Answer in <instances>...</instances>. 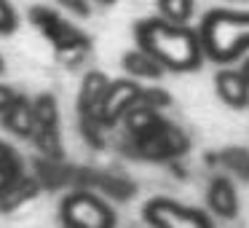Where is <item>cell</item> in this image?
<instances>
[{
  "label": "cell",
  "mask_w": 249,
  "mask_h": 228,
  "mask_svg": "<svg viewBox=\"0 0 249 228\" xmlns=\"http://www.w3.org/2000/svg\"><path fill=\"white\" fill-rule=\"evenodd\" d=\"M19 27V17L11 0H0V35H11Z\"/></svg>",
  "instance_id": "22"
},
{
  "label": "cell",
  "mask_w": 249,
  "mask_h": 228,
  "mask_svg": "<svg viewBox=\"0 0 249 228\" xmlns=\"http://www.w3.org/2000/svg\"><path fill=\"white\" fill-rule=\"evenodd\" d=\"M214 92L228 108H233V110L249 108V83L241 78V73L236 67L225 65L214 73Z\"/></svg>",
  "instance_id": "9"
},
{
  "label": "cell",
  "mask_w": 249,
  "mask_h": 228,
  "mask_svg": "<svg viewBox=\"0 0 249 228\" xmlns=\"http://www.w3.org/2000/svg\"><path fill=\"white\" fill-rule=\"evenodd\" d=\"M126 142H129V148H124V151H129L137 158H147V161H177L179 156H185L190 151L188 132L182 126L172 124V121L147 140H140V142L126 140Z\"/></svg>",
  "instance_id": "5"
},
{
  "label": "cell",
  "mask_w": 249,
  "mask_h": 228,
  "mask_svg": "<svg viewBox=\"0 0 249 228\" xmlns=\"http://www.w3.org/2000/svg\"><path fill=\"white\" fill-rule=\"evenodd\" d=\"M6 73V59H3V54H0V76Z\"/></svg>",
  "instance_id": "27"
},
{
  "label": "cell",
  "mask_w": 249,
  "mask_h": 228,
  "mask_svg": "<svg viewBox=\"0 0 249 228\" xmlns=\"http://www.w3.org/2000/svg\"><path fill=\"white\" fill-rule=\"evenodd\" d=\"M27 17H30V24L54 46V51L70 49V46L83 43V40L89 38L81 27H75L70 19H65L62 14H56L54 8H49V6H33L27 11Z\"/></svg>",
  "instance_id": "6"
},
{
  "label": "cell",
  "mask_w": 249,
  "mask_h": 228,
  "mask_svg": "<svg viewBox=\"0 0 249 228\" xmlns=\"http://www.w3.org/2000/svg\"><path fill=\"white\" fill-rule=\"evenodd\" d=\"M110 78L105 76L102 70H89L81 81V89H78V118H97L99 102H102L105 92H107Z\"/></svg>",
  "instance_id": "12"
},
{
  "label": "cell",
  "mask_w": 249,
  "mask_h": 228,
  "mask_svg": "<svg viewBox=\"0 0 249 228\" xmlns=\"http://www.w3.org/2000/svg\"><path fill=\"white\" fill-rule=\"evenodd\" d=\"M142 220L150 228H214L206 209L188 207L169 196H153L142 204Z\"/></svg>",
  "instance_id": "4"
},
{
  "label": "cell",
  "mask_w": 249,
  "mask_h": 228,
  "mask_svg": "<svg viewBox=\"0 0 249 228\" xmlns=\"http://www.w3.org/2000/svg\"><path fill=\"white\" fill-rule=\"evenodd\" d=\"M206 161H217L214 167H225L228 172H233V177L247 180L249 183V151L247 148H222L220 153H209Z\"/></svg>",
  "instance_id": "17"
},
{
  "label": "cell",
  "mask_w": 249,
  "mask_h": 228,
  "mask_svg": "<svg viewBox=\"0 0 249 228\" xmlns=\"http://www.w3.org/2000/svg\"><path fill=\"white\" fill-rule=\"evenodd\" d=\"M24 158L14 145L0 140V196L6 193L17 180L24 177Z\"/></svg>",
  "instance_id": "15"
},
{
  "label": "cell",
  "mask_w": 249,
  "mask_h": 228,
  "mask_svg": "<svg viewBox=\"0 0 249 228\" xmlns=\"http://www.w3.org/2000/svg\"><path fill=\"white\" fill-rule=\"evenodd\" d=\"M204 57L217 65H233L249 54V11L212 8L198 24Z\"/></svg>",
  "instance_id": "2"
},
{
  "label": "cell",
  "mask_w": 249,
  "mask_h": 228,
  "mask_svg": "<svg viewBox=\"0 0 249 228\" xmlns=\"http://www.w3.org/2000/svg\"><path fill=\"white\" fill-rule=\"evenodd\" d=\"M62 228H115L118 215L105 196L86 188H70L59 199Z\"/></svg>",
  "instance_id": "3"
},
{
  "label": "cell",
  "mask_w": 249,
  "mask_h": 228,
  "mask_svg": "<svg viewBox=\"0 0 249 228\" xmlns=\"http://www.w3.org/2000/svg\"><path fill=\"white\" fill-rule=\"evenodd\" d=\"M140 94H142V83L131 81V78H115L107 83V92H105L102 102L97 110V121L105 129H113L115 124L124 121V115L131 108L140 105Z\"/></svg>",
  "instance_id": "7"
},
{
  "label": "cell",
  "mask_w": 249,
  "mask_h": 228,
  "mask_svg": "<svg viewBox=\"0 0 249 228\" xmlns=\"http://www.w3.org/2000/svg\"><path fill=\"white\" fill-rule=\"evenodd\" d=\"M0 124L8 134L22 137V140H30L35 134V110H33V99L24 97V94H17L11 105L6 108V113L0 115Z\"/></svg>",
  "instance_id": "11"
},
{
  "label": "cell",
  "mask_w": 249,
  "mask_h": 228,
  "mask_svg": "<svg viewBox=\"0 0 249 228\" xmlns=\"http://www.w3.org/2000/svg\"><path fill=\"white\" fill-rule=\"evenodd\" d=\"M124 132L126 137H129L131 142H140V140H147V137H153L158 129H163V126L169 124V118L163 113H158V110H150L145 108V105H137V108H131L129 113L124 115Z\"/></svg>",
  "instance_id": "10"
},
{
  "label": "cell",
  "mask_w": 249,
  "mask_h": 228,
  "mask_svg": "<svg viewBox=\"0 0 249 228\" xmlns=\"http://www.w3.org/2000/svg\"><path fill=\"white\" fill-rule=\"evenodd\" d=\"M30 140H33L40 158H46V161H65V145H62L59 126H38Z\"/></svg>",
  "instance_id": "16"
},
{
  "label": "cell",
  "mask_w": 249,
  "mask_h": 228,
  "mask_svg": "<svg viewBox=\"0 0 249 228\" xmlns=\"http://www.w3.org/2000/svg\"><path fill=\"white\" fill-rule=\"evenodd\" d=\"M40 190H43L40 180L35 177V174H24L22 180H17L6 193L0 196V212H14L17 207L30 204L33 199H38V196H40Z\"/></svg>",
  "instance_id": "14"
},
{
  "label": "cell",
  "mask_w": 249,
  "mask_h": 228,
  "mask_svg": "<svg viewBox=\"0 0 249 228\" xmlns=\"http://www.w3.org/2000/svg\"><path fill=\"white\" fill-rule=\"evenodd\" d=\"M35 110V129L38 126H59V102L51 92H40L33 99Z\"/></svg>",
  "instance_id": "19"
},
{
  "label": "cell",
  "mask_w": 249,
  "mask_h": 228,
  "mask_svg": "<svg viewBox=\"0 0 249 228\" xmlns=\"http://www.w3.org/2000/svg\"><path fill=\"white\" fill-rule=\"evenodd\" d=\"M91 3H99V6H113L115 0H91Z\"/></svg>",
  "instance_id": "26"
},
{
  "label": "cell",
  "mask_w": 249,
  "mask_h": 228,
  "mask_svg": "<svg viewBox=\"0 0 249 228\" xmlns=\"http://www.w3.org/2000/svg\"><path fill=\"white\" fill-rule=\"evenodd\" d=\"M172 102H174L172 92H166L163 86H142L140 105H145V108H150V110H158V113H163L166 108H172Z\"/></svg>",
  "instance_id": "21"
},
{
  "label": "cell",
  "mask_w": 249,
  "mask_h": 228,
  "mask_svg": "<svg viewBox=\"0 0 249 228\" xmlns=\"http://www.w3.org/2000/svg\"><path fill=\"white\" fill-rule=\"evenodd\" d=\"M17 99V89L8 86V83H0V115L6 113V108Z\"/></svg>",
  "instance_id": "24"
},
{
  "label": "cell",
  "mask_w": 249,
  "mask_h": 228,
  "mask_svg": "<svg viewBox=\"0 0 249 228\" xmlns=\"http://www.w3.org/2000/svg\"><path fill=\"white\" fill-rule=\"evenodd\" d=\"M62 11L72 14V17H81V19H89L91 17V0H56Z\"/></svg>",
  "instance_id": "23"
},
{
  "label": "cell",
  "mask_w": 249,
  "mask_h": 228,
  "mask_svg": "<svg viewBox=\"0 0 249 228\" xmlns=\"http://www.w3.org/2000/svg\"><path fill=\"white\" fill-rule=\"evenodd\" d=\"M158 17L174 24H190L196 11V0H156Z\"/></svg>",
  "instance_id": "18"
},
{
  "label": "cell",
  "mask_w": 249,
  "mask_h": 228,
  "mask_svg": "<svg viewBox=\"0 0 249 228\" xmlns=\"http://www.w3.org/2000/svg\"><path fill=\"white\" fill-rule=\"evenodd\" d=\"M54 54H56V62H59L62 67H67V70H78V67L89 59V54H91V38H86L83 43L70 46V49L54 51Z\"/></svg>",
  "instance_id": "20"
},
{
  "label": "cell",
  "mask_w": 249,
  "mask_h": 228,
  "mask_svg": "<svg viewBox=\"0 0 249 228\" xmlns=\"http://www.w3.org/2000/svg\"><path fill=\"white\" fill-rule=\"evenodd\" d=\"M206 207L220 220H236L241 201H238V190L231 177L217 174V177L209 180V185H206Z\"/></svg>",
  "instance_id": "8"
},
{
  "label": "cell",
  "mask_w": 249,
  "mask_h": 228,
  "mask_svg": "<svg viewBox=\"0 0 249 228\" xmlns=\"http://www.w3.org/2000/svg\"><path fill=\"white\" fill-rule=\"evenodd\" d=\"M236 70L241 73V78H244V81L249 83V54H247V57H241V59H238V67H236Z\"/></svg>",
  "instance_id": "25"
},
{
  "label": "cell",
  "mask_w": 249,
  "mask_h": 228,
  "mask_svg": "<svg viewBox=\"0 0 249 228\" xmlns=\"http://www.w3.org/2000/svg\"><path fill=\"white\" fill-rule=\"evenodd\" d=\"M121 67H124V73L131 81H158V78H163V73H166L153 57H147L145 51L137 49V46L129 51H124Z\"/></svg>",
  "instance_id": "13"
},
{
  "label": "cell",
  "mask_w": 249,
  "mask_h": 228,
  "mask_svg": "<svg viewBox=\"0 0 249 228\" xmlns=\"http://www.w3.org/2000/svg\"><path fill=\"white\" fill-rule=\"evenodd\" d=\"M137 49L158 62L166 73H193L204 65V46L198 30L174 24L161 17H145L134 24Z\"/></svg>",
  "instance_id": "1"
}]
</instances>
